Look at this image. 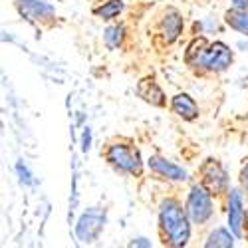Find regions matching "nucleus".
Returning <instances> with one entry per match:
<instances>
[{
    "label": "nucleus",
    "instance_id": "1",
    "mask_svg": "<svg viewBox=\"0 0 248 248\" xmlns=\"http://www.w3.org/2000/svg\"><path fill=\"white\" fill-rule=\"evenodd\" d=\"M161 224L173 246H185L189 240V220L175 201H165L161 204Z\"/></svg>",
    "mask_w": 248,
    "mask_h": 248
},
{
    "label": "nucleus",
    "instance_id": "2",
    "mask_svg": "<svg viewBox=\"0 0 248 248\" xmlns=\"http://www.w3.org/2000/svg\"><path fill=\"white\" fill-rule=\"evenodd\" d=\"M108 159L115 165L117 169L127 171L131 175H139L141 173V159H139V151L129 147V145H111L108 151Z\"/></svg>",
    "mask_w": 248,
    "mask_h": 248
},
{
    "label": "nucleus",
    "instance_id": "3",
    "mask_svg": "<svg viewBox=\"0 0 248 248\" xmlns=\"http://www.w3.org/2000/svg\"><path fill=\"white\" fill-rule=\"evenodd\" d=\"M103 222H106V215L99 213V211H88L79 217L78 226H76V234L81 242H93L101 229H103Z\"/></svg>",
    "mask_w": 248,
    "mask_h": 248
},
{
    "label": "nucleus",
    "instance_id": "4",
    "mask_svg": "<svg viewBox=\"0 0 248 248\" xmlns=\"http://www.w3.org/2000/svg\"><path fill=\"white\" fill-rule=\"evenodd\" d=\"M187 213L191 217L193 222H204L213 213V204H211V197L202 187H193L191 195H189V202H187Z\"/></svg>",
    "mask_w": 248,
    "mask_h": 248
},
{
    "label": "nucleus",
    "instance_id": "5",
    "mask_svg": "<svg viewBox=\"0 0 248 248\" xmlns=\"http://www.w3.org/2000/svg\"><path fill=\"white\" fill-rule=\"evenodd\" d=\"M231 62H232V52L229 50V46H224L222 42H215L206 50L202 66L213 72H222L231 66Z\"/></svg>",
    "mask_w": 248,
    "mask_h": 248
},
{
    "label": "nucleus",
    "instance_id": "6",
    "mask_svg": "<svg viewBox=\"0 0 248 248\" xmlns=\"http://www.w3.org/2000/svg\"><path fill=\"white\" fill-rule=\"evenodd\" d=\"M202 183H204V187L209 189L211 193H215V195L224 191V187H226V173L220 167V163L209 159L202 165Z\"/></svg>",
    "mask_w": 248,
    "mask_h": 248
},
{
    "label": "nucleus",
    "instance_id": "7",
    "mask_svg": "<svg viewBox=\"0 0 248 248\" xmlns=\"http://www.w3.org/2000/svg\"><path fill=\"white\" fill-rule=\"evenodd\" d=\"M137 95L143 97L147 103H151V106H165V95L161 92V88L155 84V81L151 78H145V79H141L139 81V86H137Z\"/></svg>",
    "mask_w": 248,
    "mask_h": 248
},
{
    "label": "nucleus",
    "instance_id": "8",
    "mask_svg": "<svg viewBox=\"0 0 248 248\" xmlns=\"http://www.w3.org/2000/svg\"><path fill=\"white\" fill-rule=\"evenodd\" d=\"M181 30H183V18L179 16V12L169 10L161 22V32H163L165 40H167V42H175Z\"/></svg>",
    "mask_w": 248,
    "mask_h": 248
},
{
    "label": "nucleus",
    "instance_id": "9",
    "mask_svg": "<svg viewBox=\"0 0 248 248\" xmlns=\"http://www.w3.org/2000/svg\"><path fill=\"white\" fill-rule=\"evenodd\" d=\"M149 167H151L153 171H157L159 175L169 177V179H175V181H183L185 177H187V173H185L181 167H177V165L165 161V159H161V157H151V159H149Z\"/></svg>",
    "mask_w": 248,
    "mask_h": 248
},
{
    "label": "nucleus",
    "instance_id": "10",
    "mask_svg": "<svg viewBox=\"0 0 248 248\" xmlns=\"http://www.w3.org/2000/svg\"><path fill=\"white\" fill-rule=\"evenodd\" d=\"M229 222H231V231L236 234V236H240L242 234V217H244V213H242V197H240V193L238 191H232V195H231V204H229Z\"/></svg>",
    "mask_w": 248,
    "mask_h": 248
},
{
    "label": "nucleus",
    "instance_id": "11",
    "mask_svg": "<svg viewBox=\"0 0 248 248\" xmlns=\"http://www.w3.org/2000/svg\"><path fill=\"white\" fill-rule=\"evenodd\" d=\"M173 109L175 113H179L183 119H195L199 115V108L197 103L193 101V97H189L187 93H179L173 97Z\"/></svg>",
    "mask_w": 248,
    "mask_h": 248
},
{
    "label": "nucleus",
    "instance_id": "12",
    "mask_svg": "<svg viewBox=\"0 0 248 248\" xmlns=\"http://www.w3.org/2000/svg\"><path fill=\"white\" fill-rule=\"evenodd\" d=\"M209 50V44H206L204 38H197L191 42L187 54H185V60H187V64L191 66H202V60H204V54Z\"/></svg>",
    "mask_w": 248,
    "mask_h": 248
},
{
    "label": "nucleus",
    "instance_id": "13",
    "mask_svg": "<svg viewBox=\"0 0 248 248\" xmlns=\"http://www.w3.org/2000/svg\"><path fill=\"white\" fill-rule=\"evenodd\" d=\"M226 22L231 24V28L242 32V34H248V10L246 8H232L226 12Z\"/></svg>",
    "mask_w": 248,
    "mask_h": 248
},
{
    "label": "nucleus",
    "instance_id": "14",
    "mask_svg": "<svg viewBox=\"0 0 248 248\" xmlns=\"http://www.w3.org/2000/svg\"><path fill=\"white\" fill-rule=\"evenodd\" d=\"M20 4L24 6V10H28L34 18H48L54 14V8L46 2V0H18Z\"/></svg>",
    "mask_w": 248,
    "mask_h": 248
},
{
    "label": "nucleus",
    "instance_id": "15",
    "mask_svg": "<svg viewBox=\"0 0 248 248\" xmlns=\"http://www.w3.org/2000/svg\"><path fill=\"white\" fill-rule=\"evenodd\" d=\"M123 10V2L121 0H109V2H106L101 8H95V14L103 20H109V18H115L119 12Z\"/></svg>",
    "mask_w": 248,
    "mask_h": 248
},
{
    "label": "nucleus",
    "instance_id": "16",
    "mask_svg": "<svg viewBox=\"0 0 248 248\" xmlns=\"http://www.w3.org/2000/svg\"><path fill=\"white\" fill-rule=\"evenodd\" d=\"M234 242H232V236L229 234V231H222V229H218V231H215L211 236H209V240H206V246H224V248H229V246H232Z\"/></svg>",
    "mask_w": 248,
    "mask_h": 248
},
{
    "label": "nucleus",
    "instance_id": "17",
    "mask_svg": "<svg viewBox=\"0 0 248 248\" xmlns=\"http://www.w3.org/2000/svg\"><path fill=\"white\" fill-rule=\"evenodd\" d=\"M121 40H123V28L121 26H111L106 30V44L108 48H117L121 44Z\"/></svg>",
    "mask_w": 248,
    "mask_h": 248
},
{
    "label": "nucleus",
    "instance_id": "18",
    "mask_svg": "<svg viewBox=\"0 0 248 248\" xmlns=\"http://www.w3.org/2000/svg\"><path fill=\"white\" fill-rule=\"evenodd\" d=\"M16 171H18V175H20V181H22V183H30V173H28V169L24 167L22 163L16 165Z\"/></svg>",
    "mask_w": 248,
    "mask_h": 248
},
{
    "label": "nucleus",
    "instance_id": "19",
    "mask_svg": "<svg viewBox=\"0 0 248 248\" xmlns=\"http://www.w3.org/2000/svg\"><path fill=\"white\" fill-rule=\"evenodd\" d=\"M240 183H242V187L248 191V161L244 163V167L240 171Z\"/></svg>",
    "mask_w": 248,
    "mask_h": 248
},
{
    "label": "nucleus",
    "instance_id": "20",
    "mask_svg": "<svg viewBox=\"0 0 248 248\" xmlns=\"http://www.w3.org/2000/svg\"><path fill=\"white\" fill-rule=\"evenodd\" d=\"M81 149L84 151L90 149V129H86V133H84V145H81Z\"/></svg>",
    "mask_w": 248,
    "mask_h": 248
},
{
    "label": "nucleus",
    "instance_id": "21",
    "mask_svg": "<svg viewBox=\"0 0 248 248\" xmlns=\"http://www.w3.org/2000/svg\"><path fill=\"white\" fill-rule=\"evenodd\" d=\"M131 246H151V242H147L145 238H137L131 242Z\"/></svg>",
    "mask_w": 248,
    "mask_h": 248
},
{
    "label": "nucleus",
    "instance_id": "22",
    "mask_svg": "<svg viewBox=\"0 0 248 248\" xmlns=\"http://www.w3.org/2000/svg\"><path fill=\"white\" fill-rule=\"evenodd\" d=\"M246 2H248V0H232V4L238 6V8H246Z\"/></svg>",
    "mask_w": 248,
    "mask_h": 248
}]
</instances>
